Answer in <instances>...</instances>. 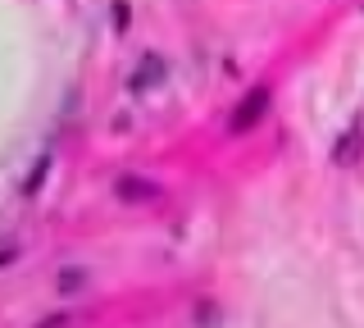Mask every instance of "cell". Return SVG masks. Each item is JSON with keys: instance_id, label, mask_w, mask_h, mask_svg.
Segmentation results:
<instances>
[{"instance_id": "6", "label": "cell", "mask_w": 364, "mask_h": 328, "mask_svg": "<svg viewBox=\"0 0 364 328\" xmlns=\"http://www.w3.org/2000/svg\"><path fill=\"white\" fill-rule=\"evenodd\" d=\"M114 28H119V32L132 28V5H128V0H114Z\"/></svg>"}, {"instance_id": "7", "label": "cell", "mask_w": 364, "mask_h": 328, "mask_svg": "<svg viewBox=\"0 0 364 328\" xmlns=\"http://www.w3.org/2000/svg\"><path fill=\"white\" fill-rule=\"evenodd\" d=\"M77 282H82V274H77V269H64V278H60V287H64V292H73V287H77Z\"/></svg>"}, {"instance_id": "3", "label": "cell", "mask_w": 364, "mask_h": 328, "mask_svg": "<svg viewBox=\"0 0 364 328\" xmlns=\"http://www.w3.org/2000/svg\"><path fill=\"white\" fill-rule=\"evenodd\" d=\"M364 155V128L360 123H350L346 132H341V142L333 146V164H341V169H350Z\"/></svg>"}, {"instance_id": "4", "label": "cell", "mask_w": 364, "mask_h": 328, "mask_svg": "<svg viewBox=\"0 0 364 328\" xmlns=\"http://www.w3.org/2000/svg\"><path fill=\"white\" fill-rule=\"evenodd\" d=\"M159 83H164V60H159V55H151V60H141V64H136V73L128 78V92L141 96L146 87H159Z\"/></svg>"}, {"instance_id": "2", "label": "cell", "mask_w": 364, "mask_h": 328, "mask_svg": "<svg viewBox=\"0 0 364 328\" xmlns=\"http://www.w3.org/2000/svg\"><path fill=\"white\" fill-rule=\"evenodd\" d=\"M114 196L128 201V206H151V201H159V187L146 183V178H136V174H123L119 183H114Z\"/></svg>"}, {"instance_id": "8", "label": "cell", "mask_w": 364, "mask_h": 328, "mask_svg": "<svg viewBox=\"0 0 364 328\" xmlns=\"http://www.w3.org/2000/svg\"><path fill=\"white\" fill-rule=\"evenodd\" d=\"M9 260H14V251H0V265H9Z\"/></svg>"}, {"instance_id": "5", "label": "cell", "mask_w": 364, "mask_h": 328, "mask_svg": "<svg viewBox=\"0 0 364 328\" xmlns=\"http://www.w3.org/2000/svg\"><path fill=\"white\" fill-rule=\"evenodd\" d=\"M46 169H50V160H37V169H32L28 183H23V196H37V187L46 183Z\"/></svg>"}, {"instance_id": "1", "label": "cell", "mask_w": 364, "mask_h": 328, "mask_svg": "<svg viewBox=\"0 0 364 328\" xmlns=\"http://www.w3.org/2000/svg\"><path fill=\"white\" fill-rule=\"evenodd\" d=\"M264 115H269V92H264V87H255V92H246L242 105L232 110V119H228V132H232V137H242V132H250Z\"/></svg>"}]
</instances>
